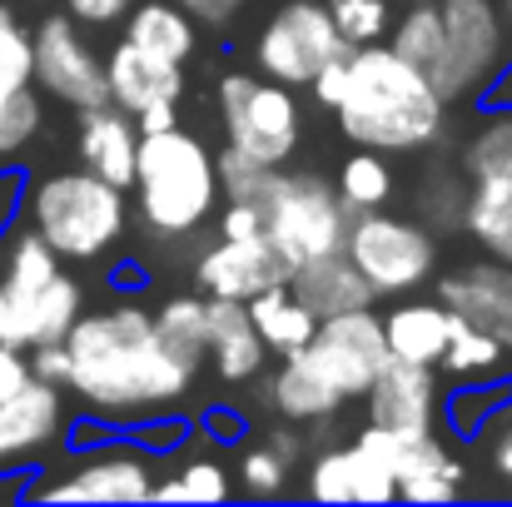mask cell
I'll list each match as a JSON object with an SVG mask.
<instances>
[{"mask_svg":"<svg viewBox=\"0 0 512 507\" xmlns=\"http://www.w3.org/2000/svg\"><path fill=\"white\" fill-rule=\"evenodd\" d=\"M65 353V393L115 433L160 413H184L199 388V373L165 348L155 309L140 299H110L100 309L85 304L65 334Z\"/></svg>","mask_w":512,"mask_h":507,"instance_id":"6da1fadb","label":"cell"},{"mask_svg":"<svg viewBox=\"0 0 512 507\" xmlns=\"http://www.w3.org/2000/svg\"><path fill=\"white\" fill-rule=\"evenodd\" d=\"M343 140L378 155H423L448 130V100L428 70L408 65L388 40L358 45L348 55V85L334 105Z\"/></svg>","mask_w":512,"mask_h":507,"instance_id":"7a4b0ae2","label":"cell"},{"mask_svg":"<svg viewBox=\"0 0 512 507\" xmlns=\"http://www.w3.org/2000/svg\"><path fill=\"white\" fill-rule=\"evenodd\" d=\"M224 204L219 155L204 145V135L170 125L140 135V160L130 184V214L140 219V234L160 249L194 244Z\"/></svg>","mask_w":512,"mask_h":507,"instance_id":"3957f363","label":"cell"},{"mask_svg":"<svg viewBox=\"0 0 512 507\" xmlns=\"http://www.w3.org/2000/svg\"><path fill=\"white\" fill-rule=\"evenodd\" d=\"M80 314L85 284L25 219H15L0 239V343L25 353L60 343Z\"/></svg>","mask_w":512,"mask_h":507,"instance_id":"277c9868","label":"cell"},{"mask_svg":"<svg viewBox=\"0 0 512 507\" xmlns=\"http://www.w3.org/2000/svg\"><path fill=\"white\" fill-rule=\"evenodd\" d=\"M20 219L65 264H95L130 234V189L100 179L85 165L50 169L40 179H25Z\"/></svg>","mask_w":512,"mask_h":507,"instance_id":"5b68a950","label":"cell"},{"mask_svg":"<svg viewBox=\"0 0 512 507\" xmlns=\"http://www.w3.org/2000/svg\"><path fill=\"white\" fill-rule=\"evenodd\" d=\"M229 199H249L264 219V234L269 244L299 269L309 259H329V254H343L348 244V204L339 199L334 179L319 174V169H259L239 194Z\"/></svg>","mask_w":512,"mask_h":507,"instance_id":"8992f818","label":"cell"},{"mask_svg":"<svg viewBox=\"0 0 512 507\" xmlns=\"http://www.w3.org/2000/svg\"><path fill=\"white\" fill-rule=\"evenodd\" d=\"M160 463L130 433H110L100 443L70 448L60 468H45L20 488L25 503H150L160 483Z\"/></svg>","mask_w":512,"mask_h":507,"instance_id":"52a82bcc","label":"cell"},{"mask_svg":"<svg viewBox=\"0 0 512 507\" xmlns=\"http://www.w3.org/2000/svg\"><path fill=\"white\" fill-rule=\"evenodd\" d=\"M224 145L249 155L254 165H289L304 140V115L289 85L259 75V70H224L214 85Z\"/></svg>","mask_w":512,"mask_h":507,"instance_id":"ba28073f","label":"cell"},{"mask_svg":"<svg viewBox=\"0 0 512 507\" xmlns=\"http://www.w3.org/2000/svg\"><path fill=\"white\" fill-rule=\"evenodd\" d=\"M343 254L378 299H403L438 279V234L423 229L413 214H388V209L353 214Z\"/></svg>","mask_w":512,"mask_h":507,"instance_id":"9c48e42d","label":"cell"},{"mask_svg":"<svg viewBox=\"0 0 512 507\" xmlns=\"http://www.w3.org/2000/svg\"><path fill=\"white\" fill-rule=\"evenodd\" d=\"M343 55H353V45L339 35L324 0H289L254 35V70L289 90H309L314 75Z\"/></svg>","mask_w":512,"mask_h":507,"instance_id":"30bf717a","label":"cell"},{"mask_svg":"<svg viewBox=\"0 0 512 507\" xmlns=\"http://www.w3.org/2000/svg\"><path fill=\"white\" fill-rule=\"evenodd\" d=\"M443 10V55L433 65V85L448 105L483 100L488 80L503 70V15L493 0H438Z\"/></svg>","mask_w":512,"mask_h":507,"instance_id":"8fae6325","label":"cell"},{"mask_svg":"<svg viewBox=\"0 0 512 507\" xmlns=\"http://www.w3.org/2000/svg\"><path fill=\"white\" fill-rule=\"evenodd\" d=\"M30 55H35V90L50 95L65 110H90L110 100V80H105V55L95 50V40L80 30V20L65 15H45L30 30Z\"/></svg>","mask_w":512,"mask_h":507,"instance_id":"7c38bea8","label":"cell"},{"mask_svg":"<svg viewBox=\"0 0 512 507\" xmlns=\"http://www.w3.org/2000/svg\"><path fill=\"white\" fill-rule=\"evenodd\" d=\"M319 378H329L343 398H363L368 383L378 378V368L388 363V338H383V314L368 309H348V314H329L314 324V334L304 348H294Z\"/></svg>","mask_w":512,"mask_h":507,"instance_id":"4fadbf2b","label":"cell"},{"mask_svg":"<svg viewBox=\"0 0 512 507\" xmlns=\"http://www.w3.org/2000/svg\"><path fill=\"white\" fill-rule=\"evenodd\" d=\"M70 393L45 378H25L15 393L0 398V478L30 473L45 453L65 448L70 438Z\"/></svg>","mask_w":512,"mask_h":507,"instance_id":"5bb4252c","label":"cell"},{"mask_svg":"<svg viewBox=\"0 0 512 507\" xmlns=\"http://www.w3.org/2000/svg\"><path fill=\"white\" fill-rule=\"evenodd\" d=\"M294 264L269 244V234H254V239H219L204 244L194 254V289L204 299H239L249 304L254 294L274 289V284H289Z\"/></svg>","mask_w":512,"mask_h":507,"instance_id":"9a60e30c","label":"cell"},{"mask_svg":"<svg viewBox=\"0 0 512 507\" xmlns=\"http://www.w3.org/2000/svg\"><path fill=\"white\" fill-rule=\"evenodd\" d=\"M363 413L373 428H388L398 438H423L438 433L443 423V383L438 368L423 363H403L388 353V363L378 368V378L363 393Z\"/></svg>","mask_w":512,"mask_h":507,"instance_id":"2e32d148","label":"cell"},{"mask_svg":"<svg viewBox=\"0 0 512 507\" xmlns=\"http://www.w3.org/2000/svg\"><path fill=\"white\" fill-rule=\"evenodd\" d=\"M433 299L453 319L483 329L512 353V264L488 259V254L473 259V264H458V269L433 279Z\"/></svg>","mask_w":512,"mask_h":507,"instance_id":"e0dca14e","label":"cell"},{"mask_svg":"<svg viewBox=\"0 0 512 507\" xmlns=\"http://www.w3.org/2000/svg\"><path fill=\"white\" fill-rule=\"evenodd\" d=\"M304 498L314 503H393L398 498V478L388 463H378L368 448L358 443H334V448H319L304 468Z\"/></svg>","mask_w":512,"mask_h":507,"instance_id":"ac0fdd59","label":"cell"},{"mask_svg":"<svg viewBox=\"0 0 512 507\" xmlns=\"http://www.w3.org/2000/svg\"><path fill=\"white\" fill-rule=\"evenodd\" d=\"M304 468V433L289 428H254L234 443V493L254 498V503H269V498H289L294 493V478Z\"/></svg>","mask_w":512,"mask_h":507,"instance_id":"d6986e66","label":"cell"},{"mask_svg":"<svg viewBox=\"0 0 512 507\" xmlns=\"http://www.w3.org/2000/svg\"><path fill=\"white\" fill-rule=\"evenodd\" d=\"M75 155L80 165L95 169L100 179L130 189L135 184V160H140V125L130 110H120L115 100L75 110Z\"/></svg>","mask_w":512,"mask_h":507,"instance_id":"ffe728a7","label":"cell"},{"mask_svg":"<svg viewBox=\"0 0 512 507\" xmlns=\"http://www.w3.org/2000/svg\"><path fill=\"white\" fill-rule=\"evenodd\" d=\"M209 314V373L219 378V388H249L264 368H269V348L249 319V304L239 299H204Z\"/></svg>","mask_w":512,"mask_h":507,"instance_id":"44dd1931","label":"cell"},{"mask_svg":"<svg viewBox=\"0 0 512 507\" xmlns=\"http://www.w3.org/2000/svg\"><path fill=\"white\" fill-rule=\"evenodd\" d=\"M254 388H259V408H269L274 418H284V423H294V428L334 423L343 413V403H348L339 388H334L329 378H319L299 353H284L279 368H274V378L259 373Z\"/></svg>","mask_w":512,"mask_h":507,"instance_id":"7402d4cb","label":"cell"},{"mask_svg":"<svg viewBox=\"0 0 512 507\" xmlns=\"http://www.w3.org/2000/svg\"><path fill=\"white\" fill-rule=\"evenodd\" d=\"M105 80H110V100L130 115L150 110V105H179L189 80H184V65L160 60L150 50H140L135 40H120L110 55H105Z\"/></svg>","mask_w":512,"mask_h":507,"instance_id":"603a6c76","label":"cell"},{"mask_svg":"<svg viewBox=\"0 0 512 507\" xmlns=\"http://www.w3.org/2000/svg\"><path fill=\"white\" fill-rule=\"evenodd\" d=\"M468 493V463L438 438H408L398 453V498L403 503H453Z\"/></svg>","mask_w":512,"mask_h":507,"instance_id":"cb8c5ba5","label":"cell"},{"mask_svg":"<svg viewBox=\"0 0 512 507\" xmlns=\"http://www.w3.org/2000/svg\"><path fill=\"white\" fill-rule=\"evenodd\" d=\"M453 334V314L438 304V299H413L403 294L393 309H383V338H388V353L403 358V363H423V368H438L443 348Z\"/></svg>","mask_w":512,"mask_h":507,"instance_id":"d4e9b609","label":"cell"},{"mask_svg":"<svg viewBox=\"0 0 512 507\" xmlns=\"http://www.w3.org/2000/svg\"><path fill=\"white\" fill-rule=\"evenodd\" d=\"M289 289L299 294V304L314 319L329 314H348V309H368L378 304V294L368 289V279L348 264V254H329V259H309L289 274Z\"/></svg>","mask_w":512,"mask_h":507,"instance_id":"484cf974","label":"cell"},{"mask_svg":"<svg viewBox=\"0 0 512 507\" xmlns=\"http://www.w3.org/2000/svg\"><path fill=\"white\" fill-rule=\"evenodd\" d=\"M189 443L170 453L174 473L155 483L150 503H229L234 498V473L219 458V443H209V438H204L209 448H189Z\"/></svg>","mask_w":512,"mask_h":507,"instance_id":"4316f807","label":"cell"},{"mask_svg":"<svg viewBox=\"0 0 512 507\" xmlns=\"http://www.w3.org/2000/svg\"><path fill=\"white\" fill-rule=\"evenodd\" d=\"M125 40H135L140 50H150L160 60L189 65L199 50V20L174 0H135L125 15Z\"/></svg>","mask_w":512,"mask_h":507,"instance_id":"83f0119b","label":"cell"},{"mask_svg":"<svg viewBox=\"0 0 512 507\" xmlns=\"http://www.w3.org/2000/svg\"><path fill=\"white\" fill-rule=\"evenodd\" d=\"M453 160L468 174V184H512V110L483 105Z\"/></svg>","mask_w":512,"mask_h":507,"instance_id":"f1b7e54d","label":"cell"},{"mask_svg":"<svg viewBox=\"0 0 512 507\" xmlns=\"http://www.w3.org/2000/svg\"><path fill=\"white\" fill-rule=\"evenodd\" d=\"M468 174L458 169V160H428V169L418 174V189H413V219L433 234H458L463 229V214H468Z\"/></svg>","mask_w":512,"mask_h":507,"instance_id":"f546056e","label":"cell"},{"mask_svg":"<svg viewBox=\"0 0 512 507\" xmlns=\"http://www.w3.org/2000/svg\"><path fill=\"white\" fill-rule=\"evenodd\" d=\"M249 319H254V329H259L264 348H269L274 358L304 348L309 334H314V324H319V319L299 304V294H294L289 284H274V289L254 294V299H249Z\"/></svg>","mask_w":512,"mask_h":507,"instance_id":"4dcf8cb0","label":"cell"},{"mask_svg":"<svg viewBox=\"0 0 512 507\" xmlns=\"http://www.w3.org/2000/svg\"><path fill=\"white\" fill-rule=\"evenodd\" d=\"M155 329L165 338L174 358H184L194 373H204L209 363V314H204V294H170L160 309H155Z\"/></svg>","mask_w":512,"mask_h":507,"instance_id":"1f68e13d","label":"cell"},{"mask_svg":"<svg viewBox=\"0 0 512 507\" xmlns=\"http://www.w3.org/2000/svg\"><path fill=\"white\" fill-rule=\"evenodd\" d=\"M463 229L488 259L512 264V184H473Z\"/></svg>","mask_w":512,"mask_h":507,"instance_id":"d6a6232c","label":"cell"},{"mask_svg":"<svg viewBox=\"0 0 512 507\" xmlns=\"http://www.w3.org/2000/svg\"><path fill=\"white\" fill-rule=\"evenodd\" d=\"M334 189H339V199L348 204V214L388 209V199H393V189H398V174L388 165V155L353 145V155H348L339 165V174H334Z\"/></svg>","mask_w":512,"mask_h":507,"instance_id":"836d02e7","label":"cell"},{"mask_svg":"<svg viewBox=\"0 0 512 507\" xmlns=\"http://www.w3.org/2000/svg\"><path fill=\"white\" fill-rule=\"evenodd\" d=\"M388 45H393L408 65H418V70L433 75V65H438V55H443V10H438V0H413V5L388 25Z\"/></svg>","mask_w":512,"mask_h":507,"instance_id":"e575fe53","label":"cell"},{"mask_svg":"<svg viewBox=\"0 0 512 507\" xmlns=\"http://www.w3.org/2000/svg\"><path fill=\"white\" fill-rule=\"evenodd\" d=\"M508 363V348L498 338H488L483 329L453 319V334H448V348L438 358V368H448L458 383H483V378H498Z\"/></svg>","mask_w":512,"mask_h":507,"instance_id":"d590c367","label":"cell"},{"mask_svg":"<svg viewBox=\"0 0 512 507\" xmlns=\"http://www.w3.org/2000/svg\"><path fill=\"white\" fill-rule=\"evenodd\" d=\"M512 403V378H483V383H468V388H453L443 398V423L453 428V438L473 443L483 433V423Z\"/></svg>","mask_w":512,"mask_h":507,"instance_id":"8d00e7d4","label":"cell"},{"mask_svg":"<svg viewBox=\"0 0 512 507\" xmlns=\"http://www.w3.org/2000/svg\"><path fill=\"white\" fill-rule=\"evenodd\" d=\"M35 85V55H30V30L20 25V15L10 5H0V110Z\"/></svg>","mask_w":512,"mask_h":507,"instance_id":"74e56055","label":"cell"},{"mask_svg":"<svg viewBox=\"0 0 512 507\" xmlns=\"http://www.w3.org/2000/svg\"><path fill=\"white\" fill-rule=\"evenodd\" d=\"M473 443H478V468L488 473V483L512 498V403L483 423V433Z\"/></svg>","mask_w":512,"mask_h":507,"instance_id":"f35d334b","label":"cell"},{"mask_svg":"<svg viewBox=\"0 0 512 507\" xmlns=\"http://www.w3.org/2000/svg\"><path fill=\"white\" fill-rule=\"evenodd\" d=\"M324 5H329L339 35L353 50L358 45H373V40H388V25H393L388 0H324Z\"/></svg>","mask_w":512,"mask_h":507,"instance_id":"ab89813d","label":"cell"},{"mask_svg":"<svg viewBox=\"0 0 512 507\" xmlns=\"http://www.w3.org/2000/svg\"><path fill=\"white\" fill-rule=\"evenodd\" d=\"M214 234L219 239H254V234H264V219L249 199H224L214 214Z\"/></svg>","mask_w":512,"mask_h":507,"instance_id":"60d3db41","label":"cell"},{"mask_svg":"<svg viewBox=\"0 0 512 507\" xmlns=\"http://www.w3.org/2000/svg\"><path fill=\"white\" fill-rule=\"evenodd\" d=\"M209 443H219V448H234L244 433H249V413L244 408H209L199 423H194Z\"/></svg>","mask_w":512,"mask_h":507,"instance_id":"b9f144b4","label":"cell"},{"mask_svg":"<svg viewBox=\"0 0 512 507\" xmlns=\"http://www.w3.org/2000/svg\"><path fill=\"white\" fill-rule=\"evenodd\" d=\"M20 199H25V169L0 165V239H5V229L20 219Z\"/></svg>","mask_w":512,"mask_h":507,"instance_id":"7bdbcfd3","label":"cell"},{"mask_svg":"<svg viewBox=\"0 0 512 507\" xmlns=\"http://www.w3.org/2000/svg\"><path fill=\"white\" fill-rule=\"evenodd\" d=\"M30 373L45 378V383H60V388H65V373H70L65 338H60V343H40V348H30Z\"/></svg>","mask_w":512,"mask_h":507,"instance_id":"ee69618b","label":"cell"},{"mask_svg":"<svg viewBox=\"0 0 512 507\" xmlns=\"http://www.w3.org/2000/svg\"><path fill=\"white\" fill-rule=\"evenodd\" d=\"M65 5L80 25H120L135 0H65Z\"/></svg>","mask_w":512,"mask_h":507,"instance_id":"f6af8a7d","label":"cell"},{"mask_svg":"<svg viewBox=\"0 0 512 507\" xmlns=\"http://www.w3.org/2000/svg\"><path fill=\"white\" fill-rule=\"evenodd\" d=\"M343 85H348V55H343V60H329V65L314 75V85H309V90H314V100H319L324 110H334V105H339V95H343Z\"/></svg>","mask_w":512,"mask_h":507,"instance_id":"bcb514c9","label":"cell"},{"mask_svg":"<svg viewBox=\"0 0 512 507\" xmlns=\"http://www.w3.org/2000/svg\"><path fill=\"white\" fill-rule=\"evenodd\" d=\"M25 378H35V373H30V353H25V348L0 343V398H5V393H15Z\"/></svg>","mask_w":512,"mask_h":507,"instance_id":"7dc6e473","label":"cell"},{"mask_svg":"<svg viewBox=\"0 0 512 507\" xmlns=\"http://www.w3.org/2000/svg\"><path fill=\"white\" fill-rule=\"evenodd\" d=\"M174 5H184V10H189L199 25H229V20H234V15H239L249 0H174Z\"/></svg>","mask_w":512,"mask_h":507,"instance_id":"c3c4849f","label":"cell"},{"mask_svg":"<svg viewBox=\"0 0 512 507\" xmlns=\"http://www.w3.org/2000/svg\"><path fill=\"white\" fill-rule=\"evenodd\" d=\"M478 105H498V110H512V60H503V70L488 80V90H483V100Z\"/></svg>","mask_w":512,"mask_h":507,"instance_id":"681fc988","label":"cell"},{"mask_svg":"<svg viewBox=\"0 0 512 507\" xmlns=\"http://www.w3.org/2000/svg\"><path fill=\"white\" fill-rule=\"evenodd\" d=\"M135 125H140V135H150V130H170V125H179V105H150V110L135 115Z\"/></svg>","mask_w":512,"mask_h":507,"instance_id":"f907efd6","label":"cell"},{"mask_svg":"<svg viewBox=\"0 0 512 507\" xmlns=\"http://www.w3.org/2000/svg\"><path fill=\"white\" fill-rule=\"evenodd\" d=\"M508 15H512V0H508Z\"/></svg>","mask_w":512,"mask_h":507,"instance_id":"816d5d0a","label":"cell"}]
</instances>
